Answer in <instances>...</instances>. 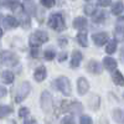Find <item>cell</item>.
Here are the masks:
<instances>
[{
  "label": "cell",
  "mask_w": 124,
  "mask_h": 124,
  "mask_svg": "<svg viewBox=\"0 0 124 124\" xmlns=\"http://www.w3.org/2000/svg\"><path fill=\"white\" fill-rule=\"evenodd\" d=\"M41 1V5L45 6V8H52L55 4H56V0H40Z\"/></svg>",
  "instance_id": "d6a6232c"
},
{
  "label": "cell",
  "mask_w": 124,
  "mask_h": 124,
  "mask_svg": "<svg viewBox=\"0 0 124 124\" xmlns=\"http://www.w3.org/2000/svg\"><path fill=\"white\" fill-rule=\"evenodd\" d=\"M46 77H47V70L45 66H39L34 71V78L36 82H42L46 79Z\"/></svg>",
  "instance_id": "8fae6325"
},
{
  "label": "cell",
  "mask_w": 124,
  "mask_h": 124,
  "mask_svg": "<svg viewBox=\"0 0 124 124\" xmlns=\"http://www.w3.org/2000/svg\"><path fill=\"white\" fill-rule=\"evenodd\" d=\"M112 118L116 123L118 124H124V110H122L120 108H116L112 112Z\"/></svg>",
  "instance_id": "9a60e30c"
},
{
  "label": "cell",
  "mask_w": 124,
  "mask_h": 124,
  "mask_svg": "<svg viewBox=\"0 0 124 124\" xmlns=\"http://www.w3.org/2000/svg\"><path fill=\"white\" fill-rule=\"evenodd\" d=\"M60 124H76V122H75V118L72 116H66L61 119Z\"/></svg>",
  "instance_id": "1f68e13d"
},
{
  "label": "cell",
  "mask_w": 124,
  "mask_h": 124,
  "mask_svg": "<svg viewBox=\"0 0 124 124\" xmlns=\"http://www.w3.org/2000/svg\"><path fill=\"white\" fill-rule=\"evenodd\" d=\"M86 68L92 75H101L102 73V66H101L99 62L96 61V60H89L88 63L86 65Z\"/></svg>",
  "instance_id": "30bf717a"
},
{
  "label": "cell",
  "mask_w": 124,
  "mask_h": 124,
  "mask_svg": "<svg viewBox=\"0 0 124 124\" xmlns=\"http://www.w3.org/2000/svg\"><path fill=\"white\" fill-rule=\"evenodd\" d=\"M6 96V88L3 87V86H0V98H3Z\"/></svg>",
  "instance_id": "f35d334b"
},
{
  "label": "cell",
  "mask_w": 124,
  "mask_h": 124,
  "mask_svg": "<svg viewBox=\"0 0 124 124\" xmlns=\"http://www.w3.org/2000/svg\"><path fill=\"white\" fill-rule=\"evenodd\" d=\"M119 57H120V61L124 63V46L120 48V52H119Z\"/></svg>",
  "instance_id": "60d3db41"
},
{
  "label": "cell",
  "mask_w": 124,
  "mask_h": 124,
  "mask_svg": "<svg viewBox=\"0 0 124 124\" xmlns=\"http://www.w3.org/2000/svg\"><path fill=\"white\" fill-rule=\"evenodd\" d=\"M112 3V0H98V5L106 8V6H109Z\"/></svg>",
  "instance_id": "8d00e7d4"
},
{
  "label": "cell",
  "mask_w": 124,
  "mask_h": 124,
  "mask_svg": "<svg viewBox=\"0 0 124 124\" xmlns=\"http://www.w3.org/2000/svg\"><path fill=\"white\" fill-rule=\"evenodd\" d=\"M0 20H1V16H0Z\"/></svg>",
  "instance_id": "bcb514c9"
},
{
  "label": "cell",
  "mask_w": 124,
  "mask_h": 124,
  "mask_svg": "<svg viewBox=\"0 0 124 124\" xmlns=\"http://www.w3.org/2000/svg\"><path fill=\"white\" fill-rule=\"evenodd\" d=\"M79 124H93V120L89 116L83 114V116L79 117Z\"/></svg>",
  "instance_id": "4dcf8cb0"
},
{
  "label": "cell",
  "mask_w": 124,
  "mask_h": 124,
  "mask_svg": "<svg viewBox=\"0 0 124 124\" xmlns=\"http://www.w3.org/2000/svg\"><path fill=\"white\" fill-rule=\"evenodd\" d=\"M93 17V21L99 24V23H103L106 20V11H96V14L92 16Z\"/></svg>",
  "instance_id": "4316f807"
},
{
  "label": "cell",
  "mask_w": 124,
  "mask_h": 124,
  "mask_svg": "<svg viewBox=\"0 0 124 124\" xmlns=\"http://www.w3.org/2000/svg\"><path fill=\"white\" fill-rule=\"evenodd\" d=\"M66 58H67V52H61V54H58V61H60V62H63Z\"/></svg>",
  "instance_id": "74e56055"
},
{
  "label": "cell",
  "mask_w": 124,
  "mask_h": 124,
  "mask_svg": "<svg viewBox=\"0 0 124 124\" xmlns=\"http://www.w3.org/2000/svg\"><path fill=\"white\" fill-rule=\"evenodd\" d=\"M114 41L116 42H123L124 41V30H120V29L114 30Z\"/></svg>",
  "instance_id": "f1b7e54d"
},
{
  "label": "cell",
  "mask_w": 124,
  "mask_h": 124,
  "mask_svg": "<svg viewBox=\"0 0 124 124\" xmlns=\"http://www.w3.org/2000/svg\"><path fill=\"white\" fill-rule=\"evenodd\" d=\"M87 19L83 17V16H77L75 20H73V27L77 29V30H85V27L87 26Z\"/></svg>",
  "instance_id": "ac0fdd59"
},
{
  "label": "cell",
  "mask_w": 124,
  "mask_h": 124,
  "mask_svg": "<svg viewBox=\"0 0 124 124\" xmlns=\"http://www.w3.org/2000/svg\"><path fill=\"white\" fill-rule=\"evenodd\" d=\"M54 86L65 96H71L72 93V87H71V82L66 76H60L54 81Z\"/></svg>",
  "instance_id": "3957f363"
},
{
  "label": "cell",
  "mask_w": 124,
  "mask_h": 124,
  "mask_svg": "<svg viewBox=\"0 0 124 124\" xmlns=\"http://www.w3.org/2000/svg\"><path fill=\"white\" fill-rule=\"evenodd\" d=\"M88 91H89V83H88L87 78L79 77L77 79V92H78V94L85 96L86 93H88Z\"/></svg>",
  "instance_id": "9c48e42d"
},
{
  "label": "cell",
  "mask_w": 124,
  "mask_h": 124,
  "mask_svg": "<svg viewBox=\"0 0 124 124\" xmlns=\"http://www.w3.org/2000/svg\"><path fill=\"white\" fill-rule=\"evenodd\" d=\"M30 23H31L30 16H27L26 14H21V15H20V23H19V25L21 24V26L24 29H29L30 27Z\"/></svg>",
  "instance_id": "cb8c5ba5"
},
{
  "label": "cell",
  "mask_w": 124,
  "mask_h": 124,
  "mask_svg": "<svg viewBox=\"0 0 124 124\" xmlns=\"http://www.w3.org/2000/svg\"><path fill=\"white\" fill-rule=\"evenodd\" d=\"M117 29L124 30V16H120V17L117 20Z\"/></svg>",
  "instance_id": "d590c367"
},
{
  "label": "cell",
  "mask_w": 124,
  "mask_h": 124,
  "mask_svg": "<svg viewBox=\"0 0 124 124\" xmlns=\"http://www.w3.org/2000/svg\"><path fill=\"white\" fill-rule=\"evenodd\" d=\"M83 10H85V14H86V15L93 16V15L96 14V11H97V6H96L94 4H86Z\"/></svg>",
  "instance_id": "484cf974"
},
{
  "label": "cell",
  "mask_w": 124,
  "mask_h": 124,
  "mask_svg": "<svg viewBox=\"0 0 124 124\" xmlns=\"http://www.w3.org/2000/svg\"><path fill=\"white\" fill-rule=\"evenodd\" d=\"M3 24L4 26L8 29V30H11V29H16L19 26V21L14 17V16H5L4 20H3Z\"/></svg>",
  "instance_id": "5bb4252c"
},
{
  "label": "cell",
  "mask_w": 124,
  "mask_h": 124,
  "mask_svg": "<svg viewBox=\"0 0 124 124\" xmlns=\"http://www.w3.org/2000/svg\"><path fill=\"white\" fill-rule=\"evenodd\" d=\"M29 113H30V110H29V108H27V107H21V108L19 109V117L25 118V117H27V116H29Z\"/></svg>",
  "instance_id": "836d02e7"
},
{
  "label": "cell",
  "mask_w": 124,
  "mask_h": 124,
  "mask_svg": "<svg viewBox=\"0 0 124 124\" xmlns=\"http://www.w3.org/2000/svg\"><path fill=\"white\" fill-rule=\"evenodd\" d=\"M92 40H93V42L96 44V46H103V45H106L108 44V41H109V36L107 32H97V34H93L92 35Z\"/></svg>",
  "instance_id": "ba28073f"
},
{
  "label": "cell",
  "mask_w": 124,
  "mask_h": 124,
  "mask_svg": "<svg viewBox=\"0 0 124 124\" xmlns=\"http://www.w3.org/2000/svg\"><path fill=\"white\" fill-rule=\"evenodd\" d=\"M40 106L45 113H50L52 109V96L48 91H44L40 97Z\"/></svg>",
  "instance_id": "8992f818"
},
{
  "label": "cell",
  "mask_w": 124,
  "mask_h": 124,
  "mask_svg": "<svg viewBox=\"0 0 124 124\" xmlns=\"http://www.w3.org/2000/svg\"><path fill=\"white\" fill-rule=\"evenodd\" d=\"M58 42H60V46H66L67 40L66 39H62V40H58Z\"/></svg>",
  "instance_id": "b9f144b4"
},
{
  "label": "cell",
  "mask_w": 124,
  "mask_h": 124,
  "mask_svg": "<svg viewBox=\"0 0 124 124\" xmlns=\"http://www.w3.org/2000/svg\"><path fill=\"white\" fill-rule=\"evenodd\" d=\"M48 41V35L46 31H41V30H36L35 32H32L29 36V45L30 47H37L40 48V46L47 42Z\"/></svg>",
  "instance_id": "6da1fadb"
},
{
  "label": "cell",
  "mask_w": 124,
  "mask_h": 124,
  "mask_svg": "<svg viewBox=\"0 0 124 124\" xmlns=\"http://www.w3.org/2000/svg\"><path fill=\"white\" fill-rule=\"evenodd\" d=\"M44 57L46 61H52L55 57H56V51L55 48L52 47H48L47 50H45V52H44Z\"/></svg>",
  "instance_id": "d4e9b609"
},
{
  "label": "cell",
  "mask_w": 124,
  "mask_h": 124,
  "mask_svg": "<svg viewBox=\"0 0 124 124\" xmlns=\"http://www.w3.org/2000/svg\"><path fill=\"white\" fill-rule=\"evenodd\" d=\"M0 62L5 66L13 67L19 63V57L14 52H10V51H1V54H0Z\"/></svg>",
  "instance_id": "5b68a950"
},
{
  "label": "cell",
  "mask_w": 124,
  "mask_h": 124,
  "mask_svg": "<svg viewBox=\"0 0 124 124\" xmlns=\"http://www.w3.org/2000/svg\"><path fill=\"white\" fill-rule=\"evenodd\" d=\"M48 26L52 30L61 32V31H63L66 29V21H65L63 16H62L61 14L54 13V14H51L50 17H48Z\"/></svg>",
  "instance_id": "7a4b0ae2"
},
{
  "label": "cell",
  "mask_w": 124,
  "mask_h": 124,
  "mask_svg": "<svg viewBox=\"0 0 124 124\" xmlns=\"http://www.w3.org/2000/svg\"><path fill=\"white\" fill-rule=\"evenodd\" d=\"M24 124H37V123H36V120H35L34 118H27Z\"/></svg>",
  "instance_id": "ab89813d"
},
{
  "label": "cell",
  "mask_w": 124,
  "mask_h": 124,
  "mask_svg": "<svg viewBox=\"0 0 124 124\" xmlns=\"http://www.w3.org/2000/svg\"><path fill=\"white\" fill-rule=\"evenodd\" d=\"M112 81H113V83L117 85V86H122V87L124 86V76L119 71H114L112 73Z\"/></svg>",
  "instance_id": "d6986e66"
},
{
  "label": "cell",
  "mask_w": 124,
  "mask_h": 124,
  "mask_svg": "<svg viewBox=\"0 0 124 124\" xmlns=\"http://www.w3.org/2000/svg\"><path fill=\"white\" fill-rule=\"evenodd\" d=\"M11 113H13V107L5 106V104H0V119L8 117L9 114H11Z\"/></svg>",
  "instance_id": "7402d4cb"
},
{
  "label": "cell",
  "mask_w": 124,
  "mask_h": 124,
  "mask_svg": "<svg viewBox=\"0 0 124 124\" xmlns=\"http://www.w3.org/2000/svg\"><path fill=\"white\" fill-rule=\"evenodd\" d=\"M82 58H83V55H82L78 50H75L71 55V63H70L71 68H77L81 65Z\"/></svg>",
  "instance_id": "7c38bea8"
},
{
  "label": "cell",
  "mask_w": 124,
  "mask_h": 124,
  "mask_svg": "<svg viewBox=\"0 0 124 124\" xmlns=\"http://www.w3.org/2000/svg\"><path fill=\"white\" fill-rule=\"evenodd\" d=\"M39 54H40V48H37V47H31V50H30V55H31V56L36 58V57L40 56Z\"/></svg>",
  "instance_id": "e575fe53"
},
{
  "label": "cell",
  "mask_w": 124,
  "mask_h": 124,
  "mask_svg": "<svg viewBox=\"0 0 124 124\" xmlns=\"http://www.w3.org/2000/svg\"><path fill=\"white\" fill-rule=\"evenodd\" d=\"M77 42L82 46V47H87L88 46V36H87V31L86 30H81L76 36Z\"/></svg>",
  "instance_id": "2e32d148"
},
{
  "label": "cell",
  "mask_w": 124,
  "mask_h": 124,
  "mask_svg": "<svg viewBox=\"0 0 124 124\" xmlns=\"http://www.w3.org/2000/svg\"><path fill=\"white\" fill-rule=\"evenodd\" d=\"M31 92V85L30 82L25 81L20 85L16 89V93H15V102L16 103H21L23 101H25V98L29 96V93Z\"/></svg>",
  "instance_id": "277c9868"
},
{
  "label": "cell",
  "mask_w": 124,
  "mask_h": 124,
  "mask_svg": "<svg viewBox=\"0 0 124 124\" xmlns=\"http://www.w3.org/2000/svg\"><path fill=\"white\" fill-rule=\"evenodd\" d=\"M82 110H83V106H82L79 102H76V101L75 102H70L67 112H71V113H73V114H78V113H81Z\"/></svg>",
  "instance_id": "ffe728a7"
},
{
  "label": "cell",
  "mask_w": 124,
  "mask_h": 124,
  "mask_svg": "<svg viewBox=\"0 0 124 124\" xmlns=\"http://www.w3.org/2000/svg\"><path fill=\"white\" fill-rule=\"evenodd\" d=\"M123 98H124V93H123Z\"/></svg>",
  "instance_id": "f6af8a7d"
},
{
  "label": "cell",
  "mask_w": 124,
  "mask_h": 124,
  "mask_svg": "<svg viewBox=\"0 0 124 124\" xmlns=\"http://www.w3.org/2000/svg\"><path fill=\"white\" fill-rule=\"evenodd\" d=\"M116 51H117V42L114 40H113V41H108V44L106 46V52L112 55V54H114Z\"/></svg>",
  "instance_id": "83f0119b"
},
{
  "label": "cell",
  "mask_w": 124,
  "mask_h": 124,
  "mask_svg": "<svg viewBox=\"0 0 124 124\" xmlns=\"http://www.w3.org/2000/svg\"><path fill=\"white\" fill-rule=\"evenodd\" d=\"M88 106L91 109L93 110H97L101 106V97L98 94H92L91 98L88 99Z\"/></svg>",
  "instance_id": "e0dca14e"
},
{
  "label": "cell",
  "mask_w": 124,
  "mask_h": 124,
  "mask_svg": "<svg viewBox=\"0 0 124 124\" xmlns=\"http://www.w3.org/2000/svg\"><path fill=\"white\" fill-rule=\"evenodd\" d=\"M23 10H24V13L27 15V16H34V15H36V10H37V8H36V4L32 1V0H24L23 1Z\"/></svg>",
  "instance_id": "52a82bcc"
},
{
  "label": "cell",
  "mask_w": 124,
  "mask_h": 124,
  "mask_svg": "<svg viewBox=\"0 0 124 124\" xmlns=\"http://www.w3.org/2000/svg\"><path fill=\"white\" fill-rule=\"evenodd\" d=\"M103 66H104V68H106L107 71H109V72H114V71L117 70L118 63H117V61L113 58V57L107 56V57L103 58Z\"/></svg>",
  "instance_id": "4fadbf2b"
},
{
  "label": "cell",
  "mask_w": 124,
  "mask_h": 124,
  "mask_svg": "<svg viewBox=\"0 0 124 124\" xmlns=\"http://www.w3.org/2000/svg\"><path fill=\"white\" fill-rule=\"evenodd\" d=\"M5 5L11 10H16L19 8L20 3H19V0H5Z\"/></svg>",
  "instance_id": "f546056e"
},
{
  "label": "cell",
  "mask_w": 124,
  "mask_h": 124,
  "mask_svg": "<svg viewBox=\"0 0 124 124\" xmlns=\"http://www.w3.org/2000/svg\"><path fill=\"white\" fill-rule=\"evenodd\" d=\"M14 79H15V76H14V73L11 71H4V72H1V81L4 82V83H6V85H11L13 82H14Z\"/></svg>",
  "instance_id": "44dd1931"
},
{
  "label": "cell",
  "mask_w": 124,
  "mask_h": 124,
  "mask_svg": "<svg viewBox=\"0 0 124 124\" xmlns=\"http://www.w3.org/2000/svg\"><path fill=\"white\" fill-rule=\"evenodd\" d=\"M3 37V30H1V27H0V39Z\"/></svg>",
  "instance_id": "7bdbcfd3"
},
{
  "label": "cell",
  "mask_w": 124,
  "mask_h": 124,
  "mask_svg": "<svg viewBox=\"0 0 124 124\" xmlns=\"http://www.w3.org/2000/svg\"><path fill=\"white\" fill-rule=\"evenodd\" d=\"M123 9H124L123 3L122 1H117V3H114V4L112 5V14L118 16V15H120L123 13Z\"/></svg>",
  "instance_id": "603a6c76"
},
{
  "label": "cell",
  "mask_w": 124,
  "mask_h": 124,
  "mask_svg": "<svg viewBox=\"0 0 124 124\" xmlns=\"http://www.w3.org/2000/svg\"><path fill=\"white\" fill-rule=\"evenodd\" d=\"M86 1H91V0H86Z\"/></svg>",
  "instance_id": "ee69618b"
}]
</instances>
